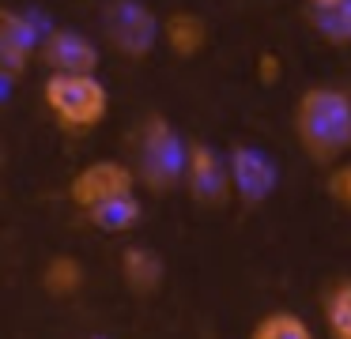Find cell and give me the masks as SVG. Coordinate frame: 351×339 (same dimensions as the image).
Masks as SVG:
<instances>
[{
  "label": "cell",
  "mask_w": 351,
  "mask_h": 339,
  "mask_svg": "<svg viewBox=\"0 0 351 339\" xmlns=\"http://www.w3.org/2000/svg\"><path fill=\"white\" fill-rule=\"evenodd\" d=\"M295 140L313 162L332 166L351 151V90L343 87H306L291 113Z\"/></svg>",
  "instance_id": "1"
},
{
  "label": "cell",
  "mask_w": 351,
  "mask_h": 339,
  "mask_svg": "<svg viewBox=\"0 0 351 339\" xmlns=\"http://www.w3.org/2000/svg\"><path fill=\"white\" fill-rule=\"evenodd\" d=\"M162 42H167V49L174 53V57H182V60L204 53V45H208V23H204V15L189 12V8L170 12L167 19H162Z\"/></svg>",
  "instance_id": "10"
},
{
  "label": "cell",
  "mask_w": 351,
  "mask_h": 339,
  "mask_svg": "<svg viewBox=\"0 0 351 339\" xmlns=\"http://www.w3.org/2000/svg\"><path fill=\"white\" fill-rule=\"evenodd\" d=\"M136 181L140 177H136V170H132V166L117 162V158H95V162H87L84 170L72 173L69 200L87 215V211H95L99 203L136 192Z\"/></svg>",
  "instance_id": "5"
},
{
  "label": "cell",
  "mask_w": 351,
  "mask_h": 339,
  "mask_svg": "<svg viewBox=\"0 0 351 339\" xmlns=\"http://www.w3.org/2000/svg\"><path fill=\"white\" fill-rule=\"evenodd\" d=\"M185 162H189V143H182V136L170 125V117L152 113L140 125V140H136L140 185L152 188L155 196H167L170 188H178L185 181Z\"/></svg>",
  "instance_id": "3"
},
{
  "label": "cell",
  "mask_w": 351,
  "mask_h": 339,
  "mask_svg": "<svg viewBox=\"0 0 351 339\" xmlns=\"http://www.w3.org/2000/svg\"><path fill=\"white\" fill-rule=\"evenodd\" d=\"M230 173H234V196H242L245 203H261L276 192V173L272 158L257 147H234L230 151Z\"/></svg>",
  "instance_id": "9"
},
{
  "label": "cell",
  "mask_w": 351,
  "mask_h": 339,
  "mask_svg": "<svg viewBox=\"0 0 351 339\" xmlns=\"http://www.w3.org/2000/svg\"><path fill=\"white\" fill-rule=\"evenodd\" d=\"M280 57H276V53H261V60H257V75H261V83H265V87H268V83H276V79H280Z\"/></svg>",
  "instance_id": "18"
},
{
  "label": "cell",
  "mask_w": 351,
  "mask_h": 339,
  "mask_svg": "<svg viewBox=\"0 0 351 339\" xmlns=\"http://www.w3.org/2000/svg\"><path fill=\"white\" fill-rule=\"evenodd\" d=\"M102 27H106L110 45L121 57H132V60L147 57L155 49V38H162V23L140 0H114V4H106Z\"/></svg>",
  "instance_id": "4"
},
{
  "label": "cell",
  "mask_w": 351,
  "mask_h": 339,
  "mask_svg": "<svg viewBox=\"0 0 351 339\" xmlns=\"http://www.w3.org/2000/svg\"><path fill=\"white\" fill-rule=\"evenodd\" d=\"M185 185L200 208H223L234 196V173H230V155H219L215 147L193 140L189 162H185Z\"/></svg>",
  "instance_id": "6"
},
{
  "label": "cell",
  "mask_w": 351,
  "mask_h": 339,
  "mask_svg": "<svg viewBox=\"0 0 351 339\" xmlns=\"http://www.w3.org/2000/svg\"><path fill=\"white\" fill-rule=\"evenodd\" d=\"M38 49H42V38L34 30V23L16 8H4L0 12V60H4V72L12 79L23 75L27 64L38 57Z\"/></svg>",
  "instance_id": "8"
},
{
  "label": "cell",
  "mask_w": 351,
  "mask_h": 339,
  "mask_svg": "<svg viewBox=\"0 0 351 339\" xmlns=\"http://www.w3.org/2000/svg\"><path fill=\"white\" fill-rule=\"evenodd\" d=\"M325 192H328V200H336L340 208L351 211V162L332 166V173H328V181H325Z\"/></svg>",
  "instance_id": "17"
},
{
  "label": "cell",
  "mask_w": 351,
  "mask_h": 339,
  "mask_svg": "<svg viewBox=\"0 0 351 339\" xmlns=\"http://www.w3.org/2000/svg\"><path fill=\"white\" fill-rule=\"evenodd\" d=\"M313 12V27L325 42L332 45H351V0H336V4H317Z\"/></svg>",
  "instance_id": "15"
},
{
  "label": "cell",
  "mask_w": 351,
  "mask_h": 339,
  "mask_svg": "<svg viewBox=\"0 0 351 339\" xmlns=\"http://www.w3.org/2000/svg\"><path fill=\"white\" fill-rule=\"evenodd\" d=\"M121 275H125V283H129L132 294H155L162 286L167 268H162V256L155 253V249L129 245L121 253Z\"/></svg>",
  "instance_id": "11"
},
{
  "label": "cell",
  "mask_w": 351,
  "mask_h": 339,
  "mask_svg": "<svg viewBox=\"0 0 351 339\" xmlns=\"http://www.w3.org/2000/svg\"><path fill=\"white\" fill-rule=\"evenodd\" d=\"M250 339H317V336H313V328L298 313H291V309H272V313H265L253 324Z\"/></svg>",
  "instance_id": "14"
},
{
  "label": "cell",
  "mask_w": 351,
  "mask_h": 339,
  "mask_svg": "<svg viewBox=\"0 0 351 339\" xmlns=\"http://www.w3.org/2000/svg\"><path fill=\"white\" fill-rule=\"evenodd\" d=\"M317 4H336V0H310V8H317Z\"/></svg>",
  "instance_id": "19"
},
{
  "label": "cell",
  "mask_w": 351,
  "mask_h": 339,
  "mask_svg": "<svg viewBox=\"0 0 351 339\" xmlns=\"http://www.w3.org/2000/svg\"><path fill=\"white\" fill-rule=\"evenodd\" d=\"M140 215H144V203L136 200V192L117 196V200H106V203H99L95 211H87L91 226H99L102 234H129V230H136Z\"/></svg>",
  "instance_id": "12"
},
{
  "label": "cell",
  "mask_w": 351,
  "mask_h": 339,
  "mask_svg": "<svg viewBox=\"0 0 351 339\" xmlns=\"http://www.w3.org/2000/svg\"><path fill=\"white\" fill-rule=\"evenodd\" d=\"M325 328L332 339H351V279H340V283L328 290L325 298Z\"/></svg>",
  "instance_id": "16"
},
{
  "label": "cell",
  "mask_w": 351,
  "mask_h": 339,
  "mask_svg": "<svg viewBox=\"0 0 351 339\" xmlns=\"http://www.w3.org/2000/svg\"><path fill=\"white\" fill-rule=\"evenodd\" d=\"M42 102L64 132H91L110 113V90L95 72H49Z\"/></svg>",
  "instance_id": "2"
},
{
  "label": "cell",
  "mask_w": 351,
  "mask_h": 339,
  "mask_svg": "<svg viewBox=\"0 0 351 339\" xmlns=\"http://www.w3.org/2000/svg\"><path fill=\"white\" fill-rule=\"evenodd\" d=\"M42 286L49 298H72L84 286V264L72 253H57L49 256V264L42 268Z\"/></svg>",
  "instance_id": "13"
},
{
  "label": "cell",
  "mask_w": 351,
  "mask_h": 339,
  "mask_svg": "<svg viewBox=\"0 0 351 339\" xmlns=\"http://www.w3.org/2000/svg\"><path fill=\"white\" fill-rule=\"evenodd\" d=\"M38 60L49 72H95L99 68V45L80 30H49L42 38Z\"/></svg>",
  "instance_id": "7"
},
{
  "label": "cell",
  "mask_w": 351,
  "mask_h": 339,
  "mask_svg": "<svg viewBox=\"0 0 351 339\" xmlns=\"http://www.w3.org/2000/svg\"><path fill=\"white\" fill-rule=\"evenodd\" d=\"M87 339H106V336H87Z\"/></svg>",
  "instance_id": "20"
}]
</instances>
